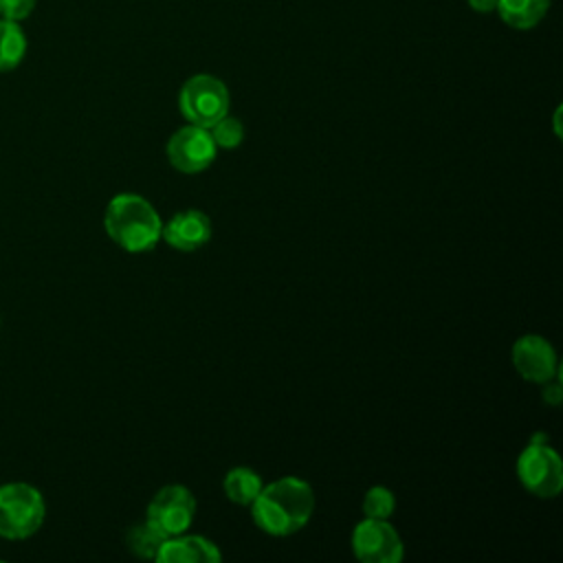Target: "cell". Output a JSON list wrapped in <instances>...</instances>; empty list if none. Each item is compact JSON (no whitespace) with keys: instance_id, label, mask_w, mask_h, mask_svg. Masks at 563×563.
<instances>
[{"instance_id":"1","label":"cell","mask_w":563,"mask_h":563,"mask_svg":"<svg viewBox=\"0 0 563 563\" xmlns=\"http://www.w3.org/2000/svg\"><path fill=\"white\" fill-rule=\"evenodd\" d=\"M314 512V490L306 479L282 477L257 493L251 504L255 526L271 537H290L299 532Z\"/></svg>"},{"instance_id":"2","label":"cell","mask_w":563,"mask_h":563,"mask_svg":"<svg viewBox=\"0 0 563 563\" xmlns=\"http://www.w3.org/2000/svg\"><path fill=\"white\" fill-rule=\"evenodd\" d=\"M108 238L128 253H145L161 240L163 220L158 211L139 194H117L103 213Z\"/></svg>"},{"instance_id":"3","label":"cell","mask_w":563,"mask_h":563,"mask_svg":"<svg viewBox=\"0 0 563 563\" xmlns=\"http://www.w3.org/2000/svg\"><path fill=\"white\" fill-rule=\"evenodd\" d=\"M46 517L42 493L26 482L0 486V537L20 541L35 534Z\"/></svg>"},{"instance_id":"4","label":"cell","mask_w":563,"mask_h":563,"mask_svg":"<svg viewBox=\"0 0 563 563\" xmlns=\"http://www.w3.org/2000/svg\"><path fill=\"white\" fill-rule=\"evenodd\" d=\"M517 477L534 497L550 499L563 488V462L548 444V435L539 433L517 457Z\"/></svg>"},{"instance_id":"5","label":"cell","mask_w":563,"mask_h":563,"mask_svg":"<svg viewBox=\"0 0 563 563\" xmlns=\"http://www.w3.org/2000/svg\"><path fill=\"white\" fill-rule=\"evenodd\" d=\"M178 108L187 123L209 128L229 112V90L213 75H194L180 88Z\"/></svg>"},{"instance_id":"6","label":"cell","mask_w":563,"mask_h":563,"mask_svg":"<svg viewBox=\"0 0 563 563\" xmlns=\"http://www.w3.org/2000/svg\"><path fill=\"white\" fill-rule=\"evenodd\" d=\"M196 519V497L183 484H167L147 504L145 521L163 537H176L191 528Z\"/></svg>"},{"instance_id":"7","label":"cell","mask_w":563,"mask_h":563,"mask_svg":"<svg viewBox=\"0 0 563 563\" xmlns=\"http://www.w3.org/2000/svg\"><path fill=\"white\" fill-rule=\"evenodd\" d=\"M352 552L363 563H398L405 543L387 519L365 517L352 532Z\"/></svg>"},{"instance_id":"8","label":"cell","mask_w":563,"mask_h":563,"mask_svg":"<svg viewBox=\"0 0 563 563\" xmlns=\"http://www.w3.org/2000/svg\"><path fill=\"white\" fill-rule=\"evenodd\" d=\"M216 143L207 128L187 123L176 130L167 141V161L183 174H198L207 169L216 158Z\"/></svg>"},{"instance_id":"9","label":"cell","mask_w":563,"mask_h":563,"mask_svg":"<svg viewBox=\"0 0 563 563\" xmlns=\"http://www.w3.org/2000/svg\"><path fill=\"white\" fill-rule=\"evenodd\" d=\"M512 365L530 383L543 385L559 374V358L550 341L539 334H523L512 343Z\"/></svg>"},{"instance_id":"10","label":"cell","mask_w":563,"mask_h":563,"mask_svg":"<svg viewBox=\"0 0 563 563\" xmlns=\"http://www.w3.org/2000/svg\"><path fill=\"white\" fill-rule=\"evenodd\" d=\"M211 220L200 209H185L163 222L161 240L176 251H196L211 240Z\"/></svg>"},{"instance_id":"11","label":"cell","mask_w":563,"mask_h":563,"mask_svg":"<svg viewBox=\"0 0 563 563\" xmlns=\"http://www.w3.org/2000/svg\"><path fill=\"white\" fill-rule=\"evenodd\" d=\"M218 545L200 534H176L163 539L154 561L156 563H220Z\"/></svg>"},{"instance_id":"12","label":"cell","mask_w":563,"mask_h":563,"mask_svg":"<svg viewBox=\"0 0 563 563\" xmlns=\"http://www.w3.org/2000/svg\"><path fill=\"white\" fill-rule=\"evenodd\" d=\"M550 9V0H497L499 18L519 31L537 26Z\"/></svg>"},{"instance_id":"13","label":"cell","mask_w":563,"mask_h":563,"mask_svg":"<svg viewBox=\"0 0 563 563\" xmlns=\"http://www.w3.org/2000/svg\"><path fill=\"white\" fill-rule=\"evenodd\" d=\"M262 486V477L249 466H235L222 479V490L227 499H231L238 506H251Z\"/></svg>"},{"instance_id":"14","label":"cell","mask_w":563,"mask_h":563,"mask_svg":"<svg viewBox=\"0 0 563 563\" xmlns=\"http://www.w3.org/2000/svg\"><path fill=\"white\" fill-rule=\"evenodd\" d=\"M26 55V35L18 22L0 20V73H9L22 64Z\"/></svg>"},{"instance_id":"15","label":"cell","mask_w":563,"mask_h":563,"mask_svg":"<svg viewBox=\"0 0 563 563\" xmlns=\"http://www.w3.org/2000/svg\"><path fill=\"white\" fill-rule=\"evenodd\" d=\"M125 543H128V550L141 559H152L156 556L161 543H163V537L147 523H136L128 530L125 534Z\"/></svg>"},{"instance_id":"16","label":"cell","mask_w":563,"mask_h":563,"mask_svg":"<svg viewBox=\"0 0 563 563\" xmlns=\"http://www.w3.org/2000/svg\"><path fill=\"white\" fill-rule=\"evenodd\" d=\"M216 147L222 150H235L242 141H244V125L240 123V119L231 117L229 112L224 117H220L213 125L207 128Z\"/></svg>"},{"instance_id":"17","label":"cell","mask_w":563,"mask_h":563,"mask_svg":"<svg viewBox=\"0 0 563 563\" xmlns=\"http://www.w3.org/2000/svg\"><path fill=\"white\" fill-rule=\"evenodd\" d=\"M363 515L372 519H389L396 508V497L387 486H372L363 497Z\"/></svg>"},{"instance_id":"18","label":"cell","mask_w":563,"mask_h":563,"mask_svg":"<svg viewBox=\"0 0 563 563\" xmlns=\"http://www.w3.org/2000/svg\"><path fill=\"white\" fill-rule=\"evenodd\" d=\"M35 2L37 0H0V20L20 22L33 13Z\"/></svg>"},{"instance_id":"19","label":"cell","mask_w":563,"mask_h":563,"mask_svg":"<svg viewBox=\"0 0 563 563\" xmlns=\"http://www.w3.org/2000/svg\"><path fill=\"white\" fill-rule=\"evenodd\" d=\"M541 398H543L548 405L556 407V405L561 402V398H563V389H561V385H559V383H552V380L543 383V389H541Z\"/></svg>"},{"instance_id":"20","label":"cell","mask_w":563,"mask_h":563,"mask_svg":"<svg viewBox=\"0 0 563 563\" xmlns=\"http://www.w3.org/2000/svg\"><path fill=\"white\" fill-rule=\"evenodd\" d=\"M468 7L477 13H493L497 9V0H468Z\"/></svg>"}]
</instances>
